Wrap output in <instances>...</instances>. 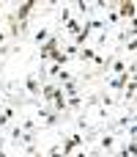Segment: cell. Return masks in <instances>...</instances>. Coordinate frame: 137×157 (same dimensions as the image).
<instances>
[{"mask_svg":"<svg viewBox=\"0 0 137 157\" xmlns=\"http://www.w3.org/2000/svg\"><path fill=\"white\" fill-rule=\"evenodd\" d=\"M22 132H33V135H41V127L36 121V116H19V124H16Z\"/></svg>","mask_w":137,"mask_h":157,"instance_id":"6","label":"cell"},{"mask_svg":"<svg viewBox=\"0 0 137 157\" xmlns=\"http://www.w3.org/2000/svg\"><path fill=\"white\" fill-rule=\"evenodd\" d=\"M19 91H27V99H38L41 97V83L36 77V72H27L19 83Z\"/></svg>","mask_w":137,"mask_h":157,"instance_id":"2","label":"cell"},{"mask_svg":"<svg viewBox=\"0 0 137 157\" xmlns=\"http://www.w3.org/2000/svg\"><path fill=\"white\" fill-rule=\"evenodd\" d=\"M63 30H66V33H69V36H71V39H74V36H77V33H80V30H82V22H80V19H77V17H71V19H69V22H66V25H63V28H60V33H63Z\"/></svg>","mask_w":137,"mask_h":157,"instance_id":"10","label":"cell"},{"mask_svg":"<svg viewBox=\"0 0 137 157\" xmlns=\"http://www.w3.org/2000/svg\"><path fill=\"white\" fill-rule=\"evenodd\" d=\"M115 14H118V19H126V22H132V19H135V3H132V0H121Z\"/></svg>","mask_w":137,"mask_h":157,"instance_id":"7","label":"cell"},{"mask_svg":"<svg viewBox=\"0 0 137 157\" xmlns=\"http://www.w3.org/2000/svg\"><path fill=\"white\" fill-rule=\"evenodd\" d=\"M33 8H36V0H25V3H22V6H19L16 11H11L8 17H11L14 22H25V19H27V17L33 14Z\"/></svg>","mask_w":137,"mask_h":157,"instance_id":"5","label":"cell"},{"mask_svg":"<svg viewBox=\"0 0 137 157\" xmlns=\"http://www.w3.org/2000/svg\"><path fill=\"white\" fill-rule=\"evenodd\" d=\"M69 19H71V8H69V6H63V8L58 11V25L63 28V25H66Z\"/></svg>","mask_w":137,"mask_h":157,"instance_id":"12","label":"cell"},{"mask_svg":"<svg viewBox=\"0 0 137 157\" xmlns=\"http://www.w3.org/2000/svg\"><path fill=\"white\" fill-rule=\"evenodd\" d=\"M115 144H118V138H115V132H99V155H113L115 152Z\"/></svg>","mask_w":137,"mask_h":157,"instance_id":"4","label":"cell"},{"mask_svg":"<svg viewBox=\"0 0 137 157\" xmlns=\"http://www.w3.org/2000/svg\"><path fill=\"white\" fill-rule=\"evenodd\" d=\"M60 39H63V33L58 30V33H52V36L38 47V61H41V63H47V61L52 58V52H58V50H60Z\"/></svg>","mask_w":137,"mask_h":157,"instance_id":"1","label":"cell"},{"mask_svg":"<svg viewBox=\"0 0 137 157\" xmlns=\"http://www.w3.org/2000/svg\"><path fill=\"white\" fill-rule=\"evenodd\" d=\"M44 157H63V149H60V144H52V146L44 152Z\"/></svg>","mask_w":137,"mask_h":157,"instance_id":"13","label":"cell"},{"mask_svg":"<svg viewBox=\"0 0 137 157\" xmlns=\"http://www.w3.org/2000/svg\"><path fill=\"white\" fill-rule=\"evenodd\" d=\"M14 119H16V105H5V108H0V130L8 127V124H14Z\"/></svg>","mask_w":137,"mask_h":157,"instance_id":"8","label":"cell"},{"mask_svg":"<svg viewBox=\"0 0 137 157\" xmlns=\"http://www.w3.org/2000/svg\"><path fill=\"white\" fill-rule=\"evenodd\" d=\"M82 144H85V138H82L80 132H69V135H63V141H60L63 157H71V155H74V149H77V146H82Z\"/></svg>","mask_w":137,"mask_h":157,"instance_id":"3","label":"cell"},{"mask_svg":"<svg viewBox=\"0 0 137 157\" xmlns=\"http://www.w3.org/2000/svg\"><path fill=\"white\" fill-rule=\"evenodd\" d=\"M74 121H77V127H80V130H91V121H88V116H74Z\"/></svg>","mask_w":137,"mask_h":157,"instance_id":"14","label":"cell"},{"mask_svg":"<svg viewBox=\"0 0 137 157\" xmlns=\"http://www.w3.org/2000/svg\"><path fill=\"white\" fill-rule=\"evenodd\" d=\"M96 157H110V155H96Z\"/></svg>","mask_w":137,"mask_h":157,"instance_id":"16","label":"cell"},{"mask_svg":"<svg viewBox=\"0 0 137 157\" xmlns=\"http://www.w3.org/2000/svg\"><path fill=\"white\" fill-rule=\"evenodd\" d=\"M96 47L93 44H85V47H80V52H77V61L80 63H93V58H96Z\"/></svg>","mask_w":137,"mask_h":157,"instance_id":"9","label":"cell"},{"mask_svg":"<svg viewBox=\"0 0 137 157\" xmlns=\"http://www.w3.org/2000/svg\"><path fill=\"white\" fill-rule=\"evenodd\" d=\"M0 8H3V0H0Z\"/></svg>","mask_w":137,"mask_h":157,"instance_id":"17","label":"cell"},{"mask_svg":"<svg viewBox=\"0 0 137 157\" xmlns=\"http://www.w3.org/2000/svg\"><path fill=\"white\" fill-rule=\"evenodd\" d=\"M3 44H8V30H5V28H0V47H3Z\"/></svg>","mask_w":137,"mask_h":157,"instance_id":"15","label":"cell"},{"mask_svg":"<svg viewBox=\"0 0 137 157\" xmlns=\"http://www.w3.org/2000/svg\"><path fill=\"white\" fill-rule=\"evenodd\" d=\"M49 36H52V33H49V28H47V25H41V28H38V30L33 33V41H36V44L41 47V44H44V41H47Z\"/></svg>","mask_w":137,"mask_h":157,"instance_id":"11","label":"cell"}]
</instances>
